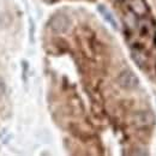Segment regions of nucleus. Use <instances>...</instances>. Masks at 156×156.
I'll use <instances>...</instances> for the list:
<instances>
[{
    "label": "nucleus",
    "instance_id": "1",
    "mask_svg": "<svg viewBox=\"0 0 156 156\" xmlns=\"http://www.w3.org/2000/svg\"><path fill=\"white\" fill-rule=\"evenodd\" d=\"M51 28L57 33H64L70 27V20L65 15H57L51 20Z\"/></svg>",
    "mask_w": 156,
    "mask_h": 156
},
{
    "label": "nucleus",
    "instance_id": "2",
    "mask_svg": "<svg viewBox=\"0 0 156 156\" xmlns=\"http://www.w3.org/2000/svg\"><path fill=\"white\" fill-rule=\"evenodd\" d=\"M129 5L132 12L137 16H145L149 12V9L144 0H129Z\"/></svg>",
    "mask_w": 156,
    "mask_h": 156
},
{
    "label": "nucleus",
    "instance_id": "3",
    "mask_svg": "<svg viewBox=\"0 0 156 156\" xmlns=\"http://www.w3.org/2000/svg\"><path fill=\"white\" fill-rule=\"evenodd\" d=\"M120 83L125 88H135L138 84V78L130 71H125L120 75Z\"/></svg>",
    "mask_w": 156,
    "mask_h": 156
},
{
    "label": "nucleus",
    "instance_id": "4",
    "mask_svg": "<svg viewBox=\"0 0 156 156\" xmlns=\"http://www.w3.org/2000/svg\"><path fill=\"white\" fill-rule=\"evenodd\" d=\"M98 10H100V12L103 15V17L106 18V20H108L111 24H112V27H114V28H117V22H115V20L113 18V16L111 15V12L107 10V9H105V7H102V6H100L98 7Z\"/></svg>",
    "mask_w": 156,
    "mask_h": 156
},
{
    "label": "nucleus",
    "instance_id": "5",
    "mask_svg": "<svg viewBox=\"0 0 156 156\" xmlns=\"http://www.w3.org/2000/svg\"><path fill=\"white\" fill-rule=\"evenodd\" d=\"M5 83H4V80L0 78V96H2L4 95V93H5Z\"/></svg>",
    "mask_w": 156,
    "mask_h": 156
}]
</instances>
